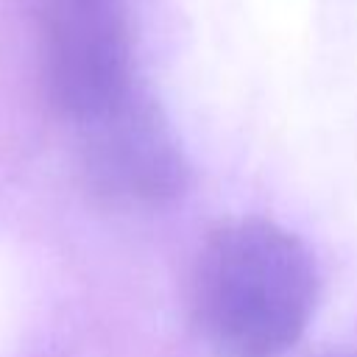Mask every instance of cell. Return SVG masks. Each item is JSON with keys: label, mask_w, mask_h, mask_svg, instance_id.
<instances>
[{"label": "cell", "mask_w": 357, "mask_h": 357, "mask_svg": "<svg viewBox=\"0 0 357 357\" xmlns=\"http://www.w3.org/2000/svg\"><path fill=\"white\" fill-rule=\"evenodd\" d=\"M329 357H357V351H340V354H329Z\"/></svg>", "instance_id": "cell-4"}, {"label": "cell", "mask_w": 357, "mask_h": 357, "mask_svg": "<svg viewBox=\"0 0 357 357\" xmlns=\"http://www.w3.org/2000/svg\"><path fill=\"white\" fill-rule=\"evenodd\" d=\"M318 271L284 226L240 218L218 226L192 271V318L218 357H279L310 324Z\"/></svg>", "instance_id": "cell-1"}, {"label": "cell", "mask_w": 357, "mask_h": 357, "mask_svg": "<svg viewBox=\"0 0 357 357\" xmlns=\"http://www.w3.org/2000/svg\"><path fill=\"white\" fill-rule=\"evenodd\" d=\"M81 128L86 173L103 195L156 204L184 187L178 145L159 112L139 92Z\"/></svg>", "instance_id": "cell-3"}, {"label": "cell", "mask_w": 357, "mask_h": 357, "mask_svg": "<svg viewBox=\"0 0 357 357\" xmlns=\"http://www.w3.org/2000/svg\"><path fill=\"white\" fill-rule=\"evenodd\" d=\"M39 53L50 103L78 126L137 92L123 0H45Z\"/></svg>", "instance_id": "cell-2"}]
</instances>
